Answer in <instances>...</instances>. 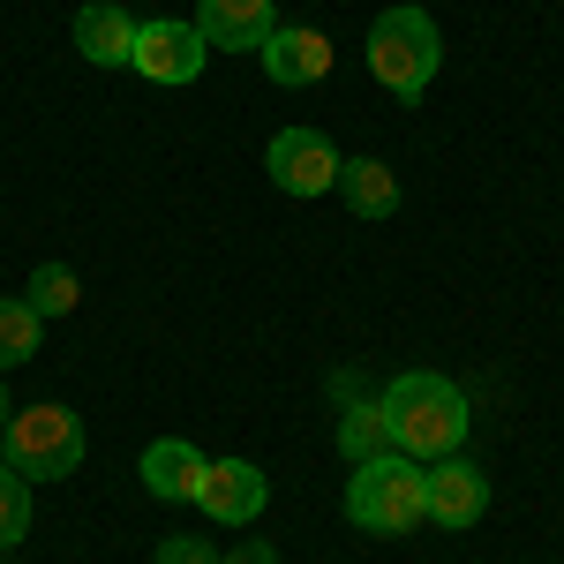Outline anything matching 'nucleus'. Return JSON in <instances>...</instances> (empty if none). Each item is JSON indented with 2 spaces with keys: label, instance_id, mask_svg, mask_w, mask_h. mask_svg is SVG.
I'll return each mask as SVG.
<instances>
[{
  "label": "nucleus",
  "instance_id": "obj_1",
  "mask_svg": "<svg viewBox=\"0 0 564 564\" xmlns=\"http://www.w3.org/2000/svg\"><path fill=\"white\" fill-rule=\"evenodd\" d=\"M384 422H391V452H406V459H452L475 414H467V391L452 384V377L406 369L384 391Z\"/></svg>",
  "mask_w": 564,
  "mask_h": 564
},
{
  "label": "nucleus",
  "instance_id": "obj_2",
  "mask_svg": "<svg viewBox=\"0 0 564 564\" xmlns=\"http://www.w3.org/2000/svg\"><path fill=\"white\" fill-rule=\"evenodd\" d=\"M0 452H8V467L23 481H61V475L84 467V422H76V406H61V399L15 406L8 430H0Z\"/></svg>",
  "mask_w": 564,
  "mask_h": 564
},
{
  "label": "nucleus",
  "instance_id": "obj_3",
  "mask_svg": "<svg viewBox=\"0 0 564 564\" xmlns=\"http://www.w3.org/2000/svg\"><path fill=\"white\" fill-rule=\"evenodd\" d=\"M347 520L361 534H406V527H422L430 520V505H422V459H406V452L361 459L347 481Z\"/></svg>",
  "mask_w": 564,
  "mask_h": 564
},
{
  "label": "nucleus",
  "instance_id": "obj_4",
  "mask_svg": "<svg viewBox=\"0 0 564 564\" xmlns=\"http://www.w3.org/2000/svg\"><path fill=\"white\" fill-rule=\"evenodd\" d=\"M436 61H444V45H436V23L422 8H384L377 15V31H369V76L391 98H422Z\"/></svg>",
  "mask_w": 564,
  "mask_h": 564
},
{
  "label": "nucleus",
  "instance_id": "obj_5",
  "mask_svg": "<svg viewBox=\"0 0 564 564\" xmlns=\"http://www.w3.org/2000/svg\"><path fill=\"white\" fill-rule=\"evenodd\" d=\"M204 61H212V45L196 39V23H174V15L135 23V45H129V68H135V76H151V84H196V76H204Z\"/></svg>",
  "mask_w": 564,
  "mask_h": 564
},
{
  "label": "nucleus",
  "instance_id": "obj_6",
  "mask_svg": "<svg viewBox=\"0 0 564 564\" xmlns=\"http://www.w3.org/2000/svg\"><path fill=\"white\" fill-rule=\"evenodd\" d=\"M263 166L271 181L286 188V196H324V188H339V151H332V135L324 129H279L271 135V151H263Z\"/></svg>",
  "mask_w": 564,
  "mask_h": 564
},
{
  "label": "nucleus",
  "instance_id": "obj_7",
  "mask_svg": "<svg viewBox=\"0 0 564 564\" xmlns=\"http://www.w3.org/2000/svg\"><path fill=\"white\" fill-rule=\"evenodd\" d=\"M263 467L249 459H204V481H196V505H204V520L212 527H249L263 512Z\"/></svg>",
  "mask_w": 564,
  "mask_h": 564
},
{
  "label": "nucleus",
  "instance_id": "obj_8",
  "mask_svg": "<svg viewBox=\"0 0 564 564\" xmlns=\"http://www.w3.org/2000/svg\"><path fill=\"white\" fill-rule=\"evenodd\" d=\"M422 505H430L436 527H475L481 505H489V481L467 459H436V467H422Z\"/></svg>",
  "mask_w": 564,
  "mask_h": 564
},
{
  "label": "nucleus",
  "instance_id": "obj_9",
  "mask_svg": "<svg viewBox=\"0 0 564 564\" xmlns=\"http://www.w3.org/2000/svg\"><path fill=\"white\" fill-rule=\"evenodd\" d=\"M271 31H279L271 0H196V39L218 53H257Z\"/></svg>",
  "mask_w": 564,
  "mask_h": 564
},
{
  "label": "nucleus",
  "instance_id": "obj_10",
  "mask_svg": "<svg viewBox=\"0 0 564 564\" xmlns=\"http://www.w3.org/2000/svg\"><path fill=\"white\" fill-rule=\"evenodd\" d=\"M257 53H263V68H271V84H286V90L332 76V39H324V31H302V23H294V31H271Z\"/></svg>",
  "mask_w": 564,
  "mask_h": 564
},
{
  "label": "nucleus",
  "instance_id": "obj_11",
  "mask_svg": "<svg viewBox=\"0 0 564 564\" xmlns=\"http://www.w3.org/2000/svg\"><path fill=\"white\" fill-rule=\"evenodd\" d=\"M135 45V15L129 8H113V0H90V8H76V53L84 61H98V68H121Z\"/></svg>",
  "mask_w": 564,
  "mask_h": 564
},
{
  "label": "nucleus",
  "instance_id": "obj_12",
  "mask_svg": "<svg viewBox=\"0 0 564 564\" xmlns=\"http://www.w3.org/2000/svg\"><path fill=\"white\" fill-rule=\"evenodd\" d=\"M196 481H204V452L196 444H181V436H159L151 452H143V489L151 497H166V505H196Z\"/></svg>",
  "mask_w": 564,
  "mask_h": 564
},
{
  "label": "nucleus",
  "instance_id": "obj_13",
  "mask_svg": "<svg viewBox=\"0 0 564 564\" xmlns=\"http://www.w3.org/2000/svg\"><path fill=\"white\" fill-rule=\"evenodd\" d=\"M339 196L354 218H391L399 212V181L384 159H339Z\"/></svg>",
  "mask_w": 564,
  "mask_h": 564
},
{
  "label": "nucleus",
  "instance_id": "obj_14",
  "mask_svg": "<svg viewBox=\"0 0 564 564\" xmlns=\"http://www.w3.org/2000/svg\"><path fill=\"white\" fill-rule=\"evenodd\" d=\"M339 452H347L354 467H361V459H384V452H391L384 399H361V406H347V422H339Z\"/></svg>",
  "mask_w": 564,
  "mask_h": 564
},
{
  "label": "nucleus",
  "instance_id": "obj_15",
  "mask_svg": "<svg viewBox=\"0 0 564 564\" xmlns=\"http://www.w3.org/2000/svg\"><path fill=\"white\" fill-rule=\"evenodd\" d=\"M23 302H31V316H39V324H45V316H68V308H76V271H68V263H39Z\"/></svg>",
  "mask_w": 564,
  "mask_h": 564
},
{
  "label": "nucleus",
  "instance_id": "obj_16",
  "mask_svg": "<svg viewBox=\"0 0 564 564\" xmlns=\"http://www.w3.org/2000/svg\"><path fill=\"white\" fill-rule=\"evenodd\" d=\"M31 534V481L8 467V452H0V550H15Z\"/></svg>",
  "mask_w": 564,
  "mask_h": 564
},
{
  "label": "nucleus",
  "instance_id": "obj_17",
  "mask_svg": "<svg viewBox=\"0 0 564 564\" xmlns=\"http://www.w3.org/2000/svg\"><path fill=\"white\" fill-rule=\"evenodd\" d=\"M31 354H39V316H31V302H0V369H15Z\"/></svg>",
  "mask_w": 564,
  "mask_h": 564
},
{
  "label": "nucleus",
  "instance_id": "obj_18",
  "mask_svg": "<svg viewBox=\"0 0 564 564\" xmlns=\"http://www.w3.org/2000/svg\"><path fill=\"white\" fill-rule=\"evenodd\" d=\"M151 564H218V557H212V542H204V534H166Z\"/></svg>",
  "mask_w": 564,
  "mask_h": 564
},
{
  "label": "nucleus",
  "instance_id": "obj_19",
  "mask_svg": "<svg viewBox=\"0 0 564 564\" xmlns=\"http://www.w3.org/2000/svg\"><path fill=\"white\" fill-rule=\"evenodd\" d=\"M218 564H279V550H271V542H241L234 557H218Z\"/></svg>",
  "mask_w": 564,
  "mask_h": 564
},
{
  "label": "nucleus",
  "instance_id": "obj_20",
  "mask_svg": "<svg viewBox=\"0 0 564 564\" xmlns=\"http://www.w3.org/2000/svg\"><path fill=\"white\" fill-rule=\"evenodd\" d=\"M0 430H8V391H0Z\"/></svg>",
  "mask_w": 564,
  "mask_h": 564
}]
</instances>
